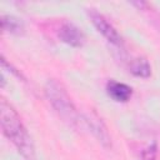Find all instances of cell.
Listing matches in <instances>:
<instances>
[{"mask_svg": "<svg viewBox=\"0 0 160 160\" xmlns=\"http://www.w3.org/2000/svg\"><path fill=\"white\" fill-rule=\"evenodd\" d=\"M0 119L4 134L15 144L22 155L31 156L34 151L31 139L15 109L4 99L0 102Z\"/></svg>", "mask_w": 160, "mask_h": 160, "instance_id": "cell-1", "label": "cell"}, {"mask_svg": "<svg viewBox=\"0 0 160 160\" xmlns=\"http://www.w3.org/2000/svg\"><path fill=\"white\" fill-rule=\"evenodd\" d=\"M45 92L51 102V105L56 109V111L69 122L76 121V111L75 108L66 94L65 89L55 80H49L45 86Z\"/></svg>", "mask_w": 160, "mask_h": 160, "instance_id": "cell-2", "label": "cell"}, {"mask_svg": "<svg viewBox=\"0 0 160 160\" xmlns=\"http://www.w3.org/2000/svg\"><path fill=\"white\" fill-rule=\"evenodd\" d=\"M89 16L91 19V22L94 24V26L98 29L99 32L102 34L104 38H106L110 42L119 45L121 42V38L118 34V31L115 30V28L106 20V18L101 14H99L95 10H90L89 11Z\"/></svg>", "mask_w": 160, "mask_h": 160, "instance_id": "cell-3", "label": "cell"}, {"mask_svg": "<svg viewBox=\"0 0 160 160\" xmlns=\"http://www.w3.org/2000/svg\"><path fill=\"white\" fill-rule=\"evenodd\" d=\"M59 38L71 46H82L85 42L84 32L71 22H65L61 25L59 30Z\"/></svg>", "mask_w": 160, "mask_h": 160, "instance_id": "cell-4", "label": "cell"}, {"mask_svg": "<svg viewBox=\"0 0 160 160\" xmlns=\"http://www.w3.org/2000/svg\"><path fill=\"white\" fill-rule=\"evenodd\" d=\"M106 90L110 98H112L115 101H121V102L128 101L132 94V90L130 86L122 82H118L115 80H110L108 82Z\"/></svg>", "mask_w": 160, "mask_h": 160, "instance_id": "cell-5", "label": "cell"}, {"mask_svg": "<svg viewBox=\"0 0 160 160\" xmlns=\"http://www.w3.org/2000/svg\"><path fill=\"white\" fill-rule=\"evenodd\" d=\"M129 70H130V72H132L134 75L140 76V78H148L151 74L150 65L145 58L132 59L129 64Z\"/></svg>", "mask_w": 160, "mask_h": 160, "instance_id": "cell-6", "label": "cell"}, {"mask_svg": "<svg viewBox=\"0 0 160 160\" xmlns=\"http://www.w3.org/2000/svg\"><path fill=\"white\" fill-rule=\"evenodd\" d=\"M1 25H2L4 30H6L11 34H21L24 30L22 22L18 18H14L10 15H5L1 18Z\"/></svg>", "mask_w": 160, "mask_h": 160, "instance_id": "cell-7", "label": "cell"}]
</instances>
